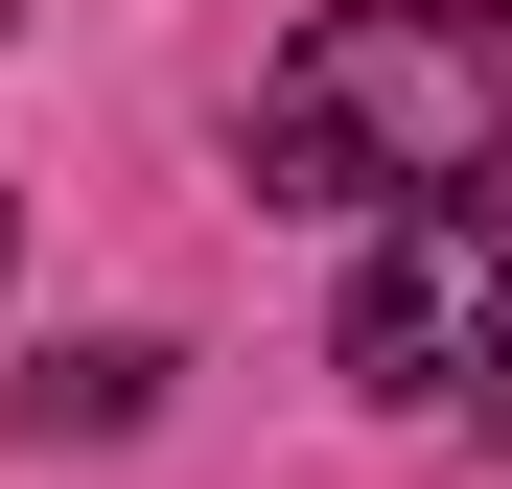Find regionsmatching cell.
<instances>
[{
	"label": "cell",
	"instance_id": "7a4b0ae2",
	"mask_svg": "<svg viewBox=\"0 0 512 489\" xmlns=\"http://www.w3.org/2000/svg\"><path fill=\"white\" fill-rule=\"evenodd\" d=\"M512 373V187L466 163V187H396L373 280H350V396H396V420H443V396Z\"/></svg>",
	"mask_w": 512,
	"mask_h": 489
},
{
	"label": "cell",
	"instance_id": "6da1fadb",
	"mask_svg": "<svg viewBox=\"0 0 512 489\" xmlns=\"http://www.w3.org/2000/svg\"><path fill=\"white\" fill-rule=\"evenodd\" d=\"M512 140V0H326L256 70V210H396Z\"/></svg>",
	"mask_w": 512,
	"mask_h": 489
}]
</instances>
